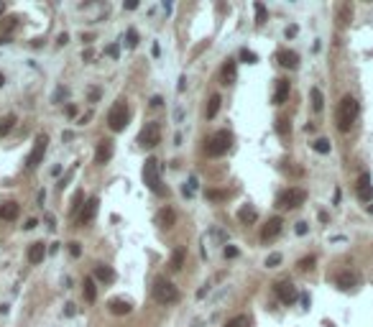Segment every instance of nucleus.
Listing matches in <instances>:
<instances>
[{
	"label": "nucleus",
	"mask_w": 373,
	"mask_h": 327,
	"mask_svg": "<svg viewBox=\"0 0 373 327\" xmlns=\"http://www.w3.org/2000/svg\"><path fill=\"white\" fill-rule=\"evenodd\" d=\"M358 113H361V105H358V100H355L353 95H345V97L340 100V105H337V115H335L340 133H348V130L353 128Z\"/></svg>",
	"instance_id": "nucleus-1"
},
{
	"label": "nucleus",
	"mask_w": 373,
	"mask_h": 327,
	"mask_svg": "<svg viewBox=\"0 0 373 327\" xmlns=\"http://www.w3.org/2000/svg\"><path fill=\"white\" fill-rule=\"evenodd\" d=\"M141 176H143V184L154 192V195H164L166 192V187L161 184V166H159V161L154 156H148L143 161V169H141Z\"/></svg>",
	"instance_id": "nucleus-2"
},
{
	"label": "nucleus",
	"mask_w": 373,
	"mask_h": 327,
	"mask_svg": "<svg viewBox=\"0 0 373 327\" xmlns=\"http://www.w3.org/2000/svg\"><path fill=\"white\" fill-rule=\"evenodd\" d=\"M230 146H233V133L230 130H217L205 141V151H207V156L220 159V156H225L230 151Z\"/></svg>",
	"instance_id": "nucleus-3"
},
{
	"label": "nucleus",
	"mask_w": 373,
	"mask_h": 327,
	"mask_svg": "<svg viewBox=\"0 0 373 327\" xmlns=\"http://www.w3.org/2000/svg\"><path fill=\"white\" fill-rule=\"evenodd\" d=\"M304 202H307V189H302V187H289L276 197V204L284 207V210H296Z\"/></svg>",
	"instance_id": "nucleus-4"
},
{
	"label": "nucleus",
	"mask_w": 373,
	"mask_h": 327,
	"mask_svg": "<svg viewBox=\"0 0 373 327\" xmlns=\"http://www.w3.org/2000/svg\"><path fill=\"white\" fill-rule=\"evenodd\" d=\"M154 299L159 304H174V302H179V289L169 279H156L154 281Z\"/></svg>",
	"instance_id": "nucleus-5"
},
{
	"label": "nucleus",
	"mask_w": 373,
	"mask_h": 327,
	"mask_svg": "<svg viewBox=\"0 0 373 327\" xmlns=\"http://www.w3.org/2000/svg\"><path fill=\"white\" fill-rule=\"evenodd\" d=\"M128 118H130L128 105H125L123 100H118L115 105L110 108V113H108V125H110V130H115V133L125 130V125H128Z\"/></svg>",
	"instance_id": "nucleus-6"
},
{
	"label": "nucleus",
	"mask_w": 373,
	"mask_h": 327,
	"mask_svg": "<svg viewBox=\"0 0 373 327\" xmlns=\"http://www.w3.org/2000/svg\"><path fill=\"white\" fill-rule=\"evenodd\" d=\"M46 133H39V136L34 138V148H31V154L26 156V169H36L39 164L43 161V154H46Z\"/></svg>",
	"instance_id": "nucleus-7"
},
{
	"label": "nucleus",
	"mask_w": 373,
	"mask_h": 327,
	"mask_svg": "<svg viewBox=\"0 0 373 327\" xmlns=\"http://www.w3.org/2000/svg\"><path fill=\"white\" fill-rule=\"evenodd\" d=\"M138 143H141L143 148L159 146V143H161V125H159V123H146V125L141 128V133H138Z\"/></svg>",
	"instance_id": "nucleus-8"
},
{
	"label": "nucleus",
	"mask_w": 373,
	"mask_h": 327,
	"mask_svg": "<svg viewBox=\"0 0 373 327\" xmlns=\"http://www.w3.org/2000/svg\"><path fill=\"white\" fill-rule=\"evenodd\" d=\"M274 291H276V296L284 304H294L296 299H299V291H296V286L291 284L289 279H281V281H276L274 284Z\"/></svg>",
	"instance_id": "nucleus-9"
},
{
	"label": "nucleus",
	"mask_w": 373,
	"mask_h": 327,
	"mask_svg": "<svg viewBox=\"0 0 373 327\" xmlns=\"http://www.w3.org/2000/svg\"><path fill=\"white\" fill-rule=\"evenodd\" d=\"M355 195L361 202H371L373 200V182H371V174L363 171L361 176H358V182H355Z\"/></svg>",
	"instance_id": "nucleus-10"
},
{
	"label": "nucleus",
	"mask_w": 373,
	"mask_h": 327,
	"mask_svg": "<svg viewBox=\"0 0 373 327\" xmlns=\"http://www.w3.org/2000/svg\"><path fill=\"white\" fill-rule=\"evenodd\" d=\"M281 230H284V220H281V217L276 215V217H271V220H268L266 225L261 228V241H263V243L274 241V238H276Z\"/></svg>",
	"instance_id": "nucleus-11"
},
{
	"label": "nucleus",
	"mask_w": 373,
	"mask_h": 327,
	"mask_svg": "<svg viewBox=\"0 0 373 327\" xmlns=\"http://www.w3.org/2000/svg\"><path fill=\"white\" fill-rule=\"evenodd\" d=\"M287 100H289V80L287 77H279L276 87H274V95H271V102H274V105H284Z\"/></svg>",
	"instance_id": "nucleus-12"
},
{
	"label": "nucleus",
	"mask_w": 373,
	"mask_h": 327,
	"mask_svg": "<svg viewBox=\"0 0 373 327\" xmlns=\"http://www.w3.org/2000/svg\"><path fill=\"white\" fill-rule=\"evenodd\" d=\"M97 207H100V200H97V197H89V200L84 202V207L80 210V225H87V222L95 220Z\"/></svg>",
	"instance_id": "nucleus-13"
},
{
	"label": "nucleus",
	"mask_w": 373,
	"mask_h": 327,
	"mask_svg": "<svg viewBox=\"0 0 373 327\" xmlns=\"http://www.w3.org/2000/svg\"><path fill=\"white\" fill-rule=\"evenodd\" d=\"M113 151H115V146L110 138H102L97 143V151H95V164H108L113 159Z\"/></svg>",
	"instance_id": "nucleus-14"
},
{
	"label": "nucleus",
	"mask_w": 373,
	"mask_h": 327,
	"mask_svg": "<svg viewBox=\"0 0 373 327\" xmlns=\"http://www.w3.org/2000/svg\"><path fill=\"white\" fill-rule=\"evenodd\" d=\"M108 309H110V315H115V317H125V315H130L133 312V304L128 302V299H110L108 302Z\"/></svg>",
	"instance_id": "nucleus-15"
},
{
	"label": "nucleus",
	"mask_w": 373,
	"mask_h": 327,
	"mask_svg": "<svg viewBox=\"0 0 373 327\" xmlns=\"http://www.w3.org/2000/svg\"><path fill=\"white\" fill-rule=\"evenodd\" d=\"M276 59H279V64H281V67H287V69H296V67H299V54H296V51L284 49V51H279V54H276Z\"/></svg>",
	"instance_id": "nucleus-16"
},
{
	"label": "nucleus",
	"mask_w": 373,
	"mask_h": 327,
	"mask_svg": "<svg viewBox=\"0 0 373 327\" xmlns=\"http://www.w3.org/2000/svg\"><path fill=\"white\" fill-rule=\"evenodd\" d=\"M335 284L340 286V289H353L355 284H358V274L355 271H340L337 276H335Z\"/></svg>",
	"instance_id": "nucleus-17"
},
{
	"label": "nucleus",
	"mask_w": 373,
	"mask_h": 327,
	"mask_svg": "<svg viewBox=\"0 0 373 327\" xmlns=\"http://www.w3.org/2000/svg\"><path fill=\"white\" fill-rule=\"evenodd\" d=\"M174 222H176V212L171 210V207H161L159 215H156V225H161V228H174Z\"/></svg>",
	"instance_id": "nucleus-18"
},
{
	"label": "nucleus",
	"mask_w": 373,
	"mask_h": 327,
	"mask_svg": "<svg viewBox=\"0 0 373 327\" xmlns=\"http://www.w3.org/2000/svg\"><path fill=\"white\" fill-rule=\"evenodd\" d=\"M18 212H21V204L18 202H3L0 204V220H16L18 217Z\"/></svg>",
	"instance_id": "nucleus-19"
},
{
	"label": "nucleus",
	"mask_w": 373,
	"mask_h": 327,
	"mask_svg": "<svg viewBox=\"0 0 373 327\" xmlns=\"http://www.w3.org/2000/svg\"><path fill=\"white\" fill-rule=\"evenodd\" d=\"M238 77V67H235V59H228L222 64V84H233Z\"/></svg>",
	"instance_id": "nucleus-20"
},
{
	"label": "nucleus",
	"mask_w": 373,
	"mask_h": 327,
	"mask_svg": "<svg viewBox=\"0 0 373 327\" xmlns=\"http://www.w3.org/2000/svg\"><path fill=\"white\" fill-rule=\"evenodd\" d=\"M43 256H46V245L43 243H31L28 245V261L31 263H41Z\"/></svg>",
	"instance_id": "nucleus-21"
},
{
	"label": "nucleus",
	"mask_w": 373,
	"mask_h": 327,
	"mask_svg": "<svg viewBox=\"0 0 373 327\" xmlns=\"http://www.w3.org/2000/svg\"><path fill=\"white\" fill-rule=\"evenodd\" d=\"M95 279L102 281V284H110V281H115V271L110 269V266L100 263V266H95Z\"/></svg>",
	"instance_id": "nucleus-22"
},
{
	"label": "nucleus",
	"mask_w": 373,
	"mask_h": 327,
	"mask_svg": "<svg viewBox=\"0 0 373 327\" xmlns=\"http://www.w3.org/2000/svg\"><path fill=\"white\" fill-rule=\"evenodd\" d=\"M184 258H187V250L179 245V248H174V253H171V261H169V266H171V271H179L184 266Z\"/></svg>",
	"instance_id": "nucleus-23"
},
{
	"label": "nucleus",
	"mask_w": 373,
	"mask_h": 327,
	"mask_svg": "<svg viewBox=\"0 0 373 327\" xmlns=\"http://www.w3.org/2000/svg\"><path fill=\"white\" fill-rule=\"evenodd\" d=\"M82 291H84V299H87V302H95V299H97V286H95V279H92V276L84 279Z\"/></svg>",
	"instance_id": "nucleus-24"
},
{
	"label": "nucleus",
	"mask_w": 373,
	"mask_h": 327,
	"mask_svg": "<svg viewBox=\"0 0 373 327\" xmlns=\"http://www.w3.org/2000/svg\"><path fill=\"white\" fill-rule=\"evenodd\" d=\"M220 102H222V97L220 95H212L210 100H207V108H205V115L207 118H210V121H212V118L220 113Z\"/></svg>",
	"instance_id": "nucleus-25"
},
{
	"label": "nucleus",
	"mask_w": 373,
	"mask_h": 327,
	"mask_svg": "<svg viewBox=\"0 0 373 327\" xmlns=\"http://www.w3.org/2000/svg\"><path fill=\"white\" fill-rule=\"evenodd\" d=\"M312 110L315 113H322V108H325V95H322V90L320 87H312Z\"/></svg>",
	"instance_id": "nucleus-26"
},
{
	"label": "nucleus",
	"mask_w": 373,
	"mask_h": 327,
	"mask_svg": "<svg viewBox=\"0 0 373 327\" xmlns=\"http://www.w3.org/2000/svg\"><path fill=\"white\" fill-rule=\"evenodd\" d=\"M238 220H241L243 225H250V222H256V220H258V212L253 210V207H243V210L238 212Z\"/></svg>",
	"instance_id": "nucleus-27"
},
{
	"label": "nucleus",
	"mask_w": 373,
	"mask_h": 327,
	"mask_svg": "<svg viewBox=\"0 0 373 327\" xmlns=\"http://www.w3.org/2000/svg\"><path fill=\"white\" fill-rule=\"evenodd\" d=\"M276 133L281 138H289V133H291V121L289 118H276Z\"/></svg>",
	"instance_id": "nucleus-28"
},
{
	"label": "nucleus",
	"mask_w": 373,
	"mask_h": 327,
	"mask_svg": "<svg viewBox=\"0 0 373 327\" xmlns=\"http://www.w3.org/2000/svg\"><path fill=\"white\" fill-rule=\"evenodd\" d=\"M13 123H16V115H5V118H0V138H3V136H8V133H10V128H13Z\"/></svg>",
	"instance_id": "nucleus-29"
},
{
	"label": "nucleus",
	"mask_w": 373,
	"mask_h": 327,
	"mask_svg": "<svg viewBox=\"0 0 373 327\" xmlns=\"http://www.w3.org/2000/svg\"><path fill=\"white\" fill-rule=\"evenodd\" d=\"M312 148H315L317 154H330V148H332V143L327 141V138H317L315 143H312Z\"/></svg>",
	"instance_id": "nucleus-30"
},
{
	"label": "nucleus",
	"mask_w": 373,
	"mask_h": 327,
	"mask_svg": "<svg viewBox=\"0 0 373 327\" xmlns=\"http://www.w3.org/2000/svg\"><path fill=\"white\" fill-rule=\"evenodd\" d=\"M253 10H256V23H266L268 21V10L263 3H253Z\"/></svg>",
	"instance_id": "nucleus-31"
},
{
	"label": "nucleus",
	"mask_w": 373,
	"mask_h": 327,
	"mask_svg": "<svg viewBox=\"0 0 373 327\" xmlns=\"http://www.w3.org/2000/svg\"><path fill=\"white\" fill-rule=\"evenodd\" d=\"M350 16H353V5H350V3L340 5V23H348V21H350Z\"/></svg>",
	"instance_id": "nucleus-32"
},
{
	"label": "nucleus",
	"mask_w": 373,
	"mask_h": 327,
	"mask_svg": "<svg viewBox=\"0 0 373 327\" xmlns=\"http://www.w3.org/2000/svg\"><path fill=\"white\" fill-rule=\"evenodd\" d=\"M225 327H248V317H246V315H238V317H233Z\"/></svg>",
	"instance_id": "nucleus-33"
},
{
	"label": "nucleus",
	"mask_w": 373,
	"mask_h": 327,
	"mask_svg": "<svg viewBox=\"0 0 373 327\" xmlns=\"http://www.w3.org/2000/svg\"><path fill=\"white\" fill-rule=\"evenodd\" d=\"M315 263H317L315 256H307V258L299 261V269H302V271H309V269H315Z\"/></svg>",
	"instance_id": "nucleus-34"
},
{
	"label": "nucleus",
	"mask_w": 373,
	"mask_h": 327,
	"mask_svg": "<svg viewBox=\"0 0 373 327\" xmlns=\"http://www.w3.org/2000/svg\"><path fill=\"white\" fill-rule=\"evenodd\" d=\"M125 39H128V46H130V49H136V46H138V34H136V28H128Z\"/></svg>",
	"instance_id": "nucleus-35"
},
{
	"label": "nucleus",
	"mask_w": 373,
	"mask_h": 327,
	"mask_svg": "<svg viewBox=\"0 0 373 327\" xmlns=\"http://www.w3.org/2000/svg\"><path fill=\"white\" fill-rule=\"evenodd\" d=\"M195 189H197V176H189V184L184 187V197H192Z\"/></svg>",
	"instance_id": "nucleus-36"
},
{
	"label": "nucleus",
	"mask_w": 373,
	"mask_h": 327,
	"mask_svg": "<svg viewBox=\"0 0 373 327\" xmlns=\"http://www.w3.org/2000/svg\"><path fill=\"white\" fill-rule=\"evenodd\" d=\"M281 258H284V256H281V253H271V256H268V258H266V266H268V269H276V266L281 263Z\"/></svg>",
	"instance_id": "nucleus-37"
},
{
	"label": "nucleus",
	"mask_w": 373,
	"mask_h": 327,
	"mask_svg": "<svg viewBox=\"0 0 373 327\" xmlns=\"http://www.w3.org/2000/svg\"><path fill=\"white\" fill-rule=\"evenodd\" d=\"M241 59H243V62H248V64H256V54H253V51H248V49H241Z\"/></svg>",
	"instance_id": "nucleus-38"
},
{
	"label": "nucleus",
	"mask_w": 373,
	"mask_h": 327,
	"mask_svg": "<svg viewBox=\"0 0 373 327\" xmlns=\"http://www.w3.org/2000/svg\"><path fill=\"white\" fill-rule=\"evenodd\" d=\"M207 197L210 200H225L228 192H220V189H207Z\"/></svg>",
	"instance_id": "nucleus-39"
},
{
	"label": "nucleus",
	"mask_w": 373,
	"mask_h": 327,
	"mask_svg": "<svg viewBox=\"0 0 373 327\" xmlns=\"http://www.w3.org/2000/svg\"><path fill=\"white\" fill-rule=\"evenodd\" d=\"M69 253H72L74 258H80V256H82V245H80L77 241H74V243H69Z\"/></svg>",
	"instance_id": "nucleus-40"
},
{
	"label": "nucleus",
	"mask_w": 373,
	"mask_h": 327,
	"mask_svg": "<svg viewBox=\"0 0 373 327\" xmlns=\"http://www.w3.org/2000/svg\"><path fill=\"white\" fill-rule=\"evenodd\" d=\"M238 253H241V250H238L235 245H228L225 250H222V256H225V258H238Z\"/></svg>",
	"instance_id": "nucleus-41"
},
{
	"label": "nucleus",
	"mask_w": 373,
	"mask_h": 327,
	"mask_svg": "<svg viewBox=\"0 0 373 327\" xmlns=\"http://www.w3.org/2000/svg\"><path fill=\"white\" fill-rule=\"evenodd\" d=\"M296 235H307V230H309V225H307V222H296Z\"/></svg>",
	"instance_id": "nucleus-42"
},
{
	"label": "nucleus",
	"mask_w": 373,
	"mask_h": 327,
	"mask_svg": "<svg viewBox=\"0 0 373 327\" xmlns=\"http://www.w3.org/2000/svg\"><path fill=\"white\" fill-rule=\"evenodd\" d=\"M105 54H108L110 59H118V54H121V49H118L115 43H113V46H108V49H105Z\"/></svg>",
	"instance_id": "nucleus-43"
},
{
	"label": "nucleus",
	"mask_w": 373,
	"mask_h": 327,
	"mask_svg": "<svg viewBox=\"0 0 373 327\" xmlns=\"http://www.w3.org/2000/svg\"><path fill=\"white\" fill-rule=\"evenodd\" d=\"M36 225H39V220H36V217H28V220H26V225H23V230H34Z\"/></svg>",
	"instance_id": "nucleus-44"
},
{
	"label": "nucleus",
	"mask_w": 373,
	"mask_h": 327,
	"mask_svg": "<svg viewBox=\"0 0 373 327\" xmlns=\"http://www.w3.org/2000/svg\"><path fill=\"white\" fill-rule=\"evenodd\" d=\"M67 41H69V36H67V34H59V39H56V43H59V46H64Z\"/></svg>",
	"instance_id": "nucleus-45"
},
{
	"label": "nucleus",
	"mask_w": 373,
	"mask_h": 327,
	"mask_svg": "<svg viewBox=\"0 0 373 327\" xmlns=\"http://www.w3.org/2000/svg\"><path fill=\"white\" fill-rule=\"evenodd\" d=\"M174 118H176V123H182V105H176V110H174Z\"/></svg>",
	"instance_id": "nucleus-46"
},
{
	"label": "nucleus",
	"mask_w": 373,
	"mask_h": 327,
	"mask_svg": "<svg viewBox=\"0 0 373 327\" xmlns=\"http://www.w3.org/2000/svg\"><path fill=\"white\" fill-rule=\"evenodd\" d=\"M161 102H164V100H161L159 95H156V97H151V108H161Z\"/></svg>",
	"instance_id": "nucleus-47"
},
{
	"label": "nucleus",
	"mask_w": 373,
	"mask_h": 327,
	"mask_svg": "<svg viewBox=\"0 0 373 327\" xmlns=\"http://www.w3.org/2000/svg\"><path fill=\"white\" fill-rule=\"evenodd\" d=\"M184 82H187V77H179V84H176L179 92H184Z\"/></svg>",
	"instance_id": "nucleus-48"
},
{
	"label": "nucleus",
	"mask_w": 373,
	"mask_h": 327,
	"mask_svg": "<svg viewBox=\"0 0 373 327\" xmlns=\"http://www.w3.org/2000/svg\"><path fill=\"white\" fill-rule=\"evenodd\" d=\"M97 97H100V90H92V92H89V100H92V102H97Z\"/></svg>",
	"instance_id": "nucleus-49"
},
{
	"label": "nucleus",
	"mask_w": 373,
	"mask_h": 327,
	"mask_svg": "<svg viewBox=\"0 0 373 327\" xmlns=\"http://www.w3.org/2000/svg\"><path fill=\"white\" fill-rule=\"evenodd\" d=\"M125 8H128V10H136V8H138V3H136V0H130V3H125Z\"/></svg>",
	"instance_id": "nucleus-50"
},
{
	"label": "nucleus",
	"mask_w": 373,
	"mask_h": 327,
	"mask_svg": "<svg viewBox=\"0 0 373 327\" xmlns=\"http://www.w3.org/2000/svg\"><path fill=\"white\" fill-rule=\"evenodd\" d=\"M67 115H72V118H74V115H77V108H74V105H69V108H67Z\"/></svg>",
	"instance_id": "nucleus-51"
},
{
	"label": "nucleus",
	"mask_w": 373,
	"mask_h": 327,
	"mask_svg": "<svg viewBox=\"0 0 373 327\" xmlns=\"http://www.w3.org/2000/svg\"><path fill=\"white\" fill-rule=\"evenodd\" d=\"M5 84V74H0V87H3Z\"/></svg>",
	"instance_id": "nucleus-52"
},
{
	"label": "nucleus",
	"mask_w": 373,
	"mask_h": 327,
	"mask_svg": "<svg viewBox=\"0 0 373 327\" xmlns=\"http://www.w3.org/2000/svg\"><path fill=\"white\" fill-rule=\"evenodd\" d=\"M3 13H5V5H3V3H0V16H3Z\"/></svg>",
	"instance_id": "nucleus-53"
}]
</instances>
